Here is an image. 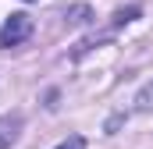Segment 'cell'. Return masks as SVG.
<instances>
[{
	"mask_svg": "<svg viewBox=\"0 0 153 149\" xmlns=\"http://www.w3.org/2000/svg\"><path fill=\"white\" fill-rule=\"evenodd\" d=\"M135 110H143V114L153 110V82L143 89V92H139V96H135Z\"/></svg>",
	"mask_w": 153,
	"mask_h": 149,
	"instance_id": "obj_4",
	"label": "cell"
},
{
	"mask_svg": "<svg viewBox=\"0 0 153 149\" xmlns=\"http://www.w3.org/2000/svg\"><path fill=\"white\" fill-rule=\"evenodd\" d=\"M22 131V114H4L0 117V149H11Z\"/></svg>",
	"mask_w": 153,
	"mask_h": 149,
	"instance_id": "obj_2",
	"label": "cell"
},
{
	"mask_svg": "<svg viewBox=\"0 0 153 149\" xmlns=\"http://www.w3.org/2000/svg\"><path fill=\"white\" fill-rule=\"evenodd\" d=\"M29 36H32V18H29V14H22V11H18V14H11V18L0 25V46H4V50L22 46Z\"/></svg>",
	"mask_w": 153,
	"mask_h": 149,
	"instance_id": "obj_1",
	"label": "cell"
},
{
	"mask_svg": "<svg viewBox=\"0 0 153 149\" xmlns=\"http://www.w3.org/2000/svg\"><path fill=\"white\" fill-rule=\"evenodd\" d=\"M135 14H139V7H128V11H117V14H114V25H125V21H132Z\"/></svg>",
	"mask_w": 153,
	"mask_h": 149,
	"instance_id": "obj_6",
	"label": "cell"
},
{
	"mask_svg": "<svg viewBox=\"0 0 153 149\" xmlns=\"http://www.w3.org/2000/svg\"><path fill=\"white\" fill-rule=\"evenodd\" d=\"M64 18H68L71 25H89V21H93V7H89V4H75V7L64 11Z\"/></svg>",
	"mask_w": 153,
	"mask_h": 149,
	"instance_id": "obj_3",
	"label": "cell"
},
{
	"mask_svg": "<svg viewBox=\"0 0 153 149\" xmlns=\"http://www.w3.org/2000/svg\"><path fill=\"white\" fill-rule=\"evenodd\" d=\"M57 149H85V139H82V135H68Z\"/></svg>",
	"mask_w": 153,
	"mask_h": 149,
	"instance_id": "obj_5",
	"label": "cell"
}]
</instances>
